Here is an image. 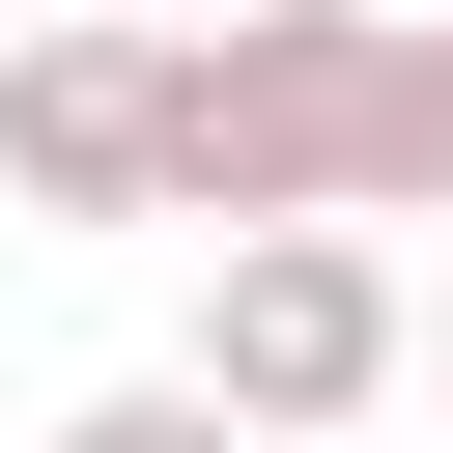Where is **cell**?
<instances>
[{
	"instance_id": "cell-1",
	"label": "cell",
	"mask_w": 453,
	"mask_h": 453,
	"mask_svg": "<svg viewBox=\"0 0 453 453\" xmlns=\"http://www.w3.org/2000/svg\"><path fill=\"white\" fill-rule=\"evenodd\" d=\"M170 226H453V28L396 0H226L170 28Z\"/></svg>"
},
{
	"instance_id": "cell-2",
	"label": "cell",
	"mask_w": 453,
	"mask_h": 453,
	"mask_svg": "<svg viewBox=\"0 0 453 453\" xmlns=\"http://www.w3.org/2000/svg\"><path fill=\"white\" fill-rule=\"evenodd\" d=\"M170 368H198V396H226L255 453H311V425H368V396L425 368V283H396L368 226H226V255H198V340H170Z\"/></svg>"
},
{
	"instance_id": "cell-3",
	"label": "cell",
	"mask_w": 453,
	"mask_h": 453,
	"mask_svg": "<svg viewBox=\"0 0 453 453\" xmlns=\"http://www.w3.org/2000/svg\"><path fill=\"white\" fill-rule=\"evenodd\" d=\"M0 198L28 226H170V28H113V0L0 28Z\"/></svg>"
},
{
	"instance_id": "cell-4",
	"label": "cell",
	"mask_w": 453,
	"mask_h": 453,
	"mask_svg": "<svg viewBox=\"0 0 453 453\" xmlns=\"http://www.w3.org/2000/svg\"><path fill=\"white\" fill-rule=\"evenodd\" d=\"M57 453H255V425H226V396H198V368H113V396H85V425H57Z\"/></svg>"
},
{
	"instance_id": "cell-5",
	"label": "cell",
	"mask_w": 453,
	"mask_h": 453,
	"mask_svg": "<svg viewBox=\"0 0 453 453\" xmlns=\"http://www.w3.org/2000/svg\"><path fill=\"white\" fill-rule=\"evenodd\" d=\"M113 28H226V0H113Z\"/></svg>"
},
{
	"instance_id": "cell-6",
	"label": "cell",
	"mask_w": 453,
	"mask_h": 453,
	"mask_svg": "<svg viewBox=\"0 0 453 453\" xmlns=\"http://www.w3.org/2000/svg\"><path fill=\"white\" fill-rule=\"evenodd\" d=\"M425 368H453V283H425Z\"/></svg>"
}]
</instances>
